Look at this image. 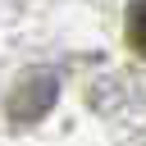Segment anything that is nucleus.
<instances>
[{"mask_svg": "<svg viewBox=\"0 0 146 146\" xmlns=\"http://www.w3.org/2000/svg\"><path fill=\"white\" fill-rule=\"evenodd\" d=\"M128 41H132L137 55H146V0H137L128 9Z\"/></svg>", "mask_w": 146, "mask_h": 146, "instance_id": "obj_1", "label": "nucleus"}]
</instances>
